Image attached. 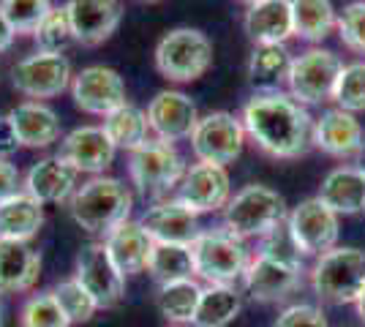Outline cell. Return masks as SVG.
I'll return each instance as SVG.
<instances>
[{
    "label": "cell",
    "instance_id": "1",
    "mask_svg": "<svg viewBox=\"0 0 365 327\" xmlns=\"http://www.w3.org/2000/svg\"><path fill=\"white\" fill-rule=\"evenodd\" d=\"M245 137L273 158H300L314 145V120L292 95L257 93L243 107Z\"/></svg>",
    "mask_w": 365,
    "mask_h": 327
},
{
    "label": "cell",
    "instance_id": "2",
    "mask_svg": "<svg viewBox=\"0 0 365 327\" xmlns=\"http://www.w3.org/2000/svg\"><path fill=\"white\" fill-rule=\"evenodd\" d=\"M134 207V194L118 177L96 175L71 197V218L88 234H109L123 221H128Z\"/></svg>",
    "mask_w": 365,
    "mask_h": 327
},
{
    "label": "cell",
    "instance_id": "3",
    "mask_svg": "<svg viewBox=\"0 0 365 327\" xmlns=\"http://www.w3.org/2000/svg\"><path fill=\"white\" fill-rule=\"evenodd\" d=\"M287 202L270 186L251 183L240 188L224 207V229L240 240L262 237L281 221H287Z\"/></svg>",
    "mask_w": 365,
    "mask_h": 327
},
{
    "label": "cell",
    "instance_id": "4",
    "mask_svg": "<svg viewBox=\"0 0 365 327\" xmlns=\"http://www.w3.org/2000/svg\"><path fill=\"white\" fill-rule=\"evenodd\" d=\"M311 286L319 300L333 306L354 303L365 286V251L354 246H335L317 256Z\"/></svg>",
    "mask_w": 365,
    "mask_h": 327
},
{
    "label": "cell",
    "instance_id": "5",
    "mask_svg": "<svg viewBox=\"0 0 365 327\" xmlns=\"http://www.w3.org/2000/svg\"><path fill=\"white\" fill-rule=\"evenodd\" d=\"M194 254V273L207 284H227L235 286L243 281L245 267L251 262L248 249L240 237L221 229H207L194 240L191 246Z\"/></svg>",
    "mask_w": 365,
    "mask_h": 327
},
{
    "label": "cell",
    "instance_id": "6",
    "mask_svg": "<svg viewBox=\"0 0 365 327\" xmlns=\"http://www.w3.org/2000/svg\"><path fill=\"white\" fill-rule=\"evenodd\" d=\"M213 66V44L197 28H175L155 47V68L172 82H194Z\"/></svg>",
    "mask_w": 365,
    "mask_h": 327
},
{
    "label": "cell",
    "instance_id": "7",
    "mask_svg": "<svg viewBox=\"0 0 365 327\" xmlns=\"http://www.w3.org/2000/svg\"><path fill=\"white\" fill-rule=\"evenodd\" d=\"M128 175H131V183L139 188V194L164 197L172 188L180 186L185 164H182V156L178 153L175 145L161 140H148L145 145H139L137 150H131Z\"/></svg>",
    "mask_w": 365,
    "mask_h": 327
},
{
    "label": "cell",
    "instance_id": "8",
    "mask_svg": "<svg viewBox=\"0 0 365 327\" xmlns=\"http://www.w3.org/2000/svg\"><path fill=\"white\" fill-rule=\"evenodd\" d=\"M341 71H344V63L335 52L311 47L292 61L289 77H287L289 95L297 104H324L333 98Z\"/></svg>",
    "mask_w": 365,
    "mask_h": 327
},
{
    "label": "cell",
    "instance_id": "9",
    "mask_svg": "<svg viewBox=\"0 0 365 327\" xmlns=\"http://www.w3.org/2000/svg\"><path fill=\"white\" fill-rule=\"evenodd\" d=\"M245 128L243 120L232 112H210L199 118L197 128L191 134V147L199 161L227 167L243 153Z\"/></svg>",
    "mask_w": 365,
    "mask_h": 327
},
{
    "label": "cell",
    "instance_id": "10",
    "mask_svg": "<svg viewBox=\"0 0 365 327\" xmlns=\"http://www.w3.org/2000/svg\"><path fill=\"white\" fill-rule=\"evenodd\" d=\"M71 63L66 55H52V52H36L19 61L11 71V82L22 95L28 98H55L66 88H71Z\"/></svg>",
    "mask_w": 365,
    "mask_h": 327
},
{
    "label": "cell",
    "instance_id": "11",
    "mask_svg": "<svg viewBox=\"0 0 365 327\" xmlns=\"http://www.w3.org/2000/svg\"><path fill=\"white\" fill-rule=\"evenodd\" d=\"M287 224L303 256H322L324 251L335 249L338 232H341L338 213H333L319 197H311L297 204L287 216Z\"/></svg>",
    "mask_w": 365,
    "mask_h": 327
},
{
    "label": "cell",
    "instance_id": "12",
    "mask_svg": "<svg viewBox=\"0 0 365 327\" xmlns=\"http://www.w3.org/2000/svg\"><path fill=\"white\" fill-rule=\"evenodd\" d=\"M74 279L91 292L98 308H115L125 295V276L109 259L104 243H85L79 249Z\"/></svg>",
    "mask_w": 365,
    "mask_h": 327
},
{
    "label": "cell",
    "instance_id": "13",
    "mask_svg": "<svg viewBox=\"0 0 365 327\" xmlns=\"http://www.w3.org/2000/svg\"><path fill=\"white\" fill-rule=\"evenodd\" d=\"M232 199V180H229L227 167L197 161L188 167L178 186V202H182L194 213H215L224 210Z\"/></svg>",
    "mask_w": 365,
    "mask_h": 327
},
{
    "label": "cell",
    "instance_id": "14",
    "mask_svg": "<svg viewBox=\"0 0 365 327\" xmlns=\"http://www.w3.org/2000/svg\"><path fill=\"white\" fill-rule=\"evenodd\" d=\"M71 98L76 109L88 115H101L107 118L109 112L128 104L125 95V82L115 68L107 66H88L71 79Z\"/></svg>",
    "mask_w": 365,
    "mask_h": 327
},
{
    "label": "cell",
    "instance_id": "15",
    "mask_svg": "<svg viewBox=\"0 0 365 327\" xmlns=\"http://www.w3.org/2000/svg\"><path fill=\"white\" fill-rule=\"evenodd\" d=\"M76 44L98 47L123 22L120 0H66L63 3Z\"/></svg>",
    "mask_w": 365,
    "mask_h": 327
},
{
    "label": "cell",
    "instance_id": "16",
    "mask_svg": "<svg viewBox=\"0 0 365 327\" xmlns=\"http://www.w3.org/2000/svg\"><path fill=\"white\" fill-rule=\"evenodd\" d=\"M148 123H150L155 140L169 142V145L191 140L199 123L197 104L180 90H161V93H155V98L148 107Z\"/></svg>",
    "mask_w": 365,
    "mask_h": 327
},
{
    "label": "cell",
    "instance_id": "17",
    "mask_svg": "<svg viewBox=\"0 0 365 327\" xmlns=\"http://www.w3.org/2000/svg\"><path fill=\"white\" fill-rule=\"evenodd\" d=\"M142 229L148 232L153 243H175V246H194L202 227H199V216L194 210H188L178 199H164L155 202L153 207L145 210V216L139 218Z\"/></svg>",
    "mask_w": 365,
    "mask_h": 327
},
{
    "label": "cell",
    "instance_id": "18",
    "mask_svg": "<svg viewBox=\"0 0 365 327\" xmlns=\"http://www.w3.org/2000/svg\"><path fill=\"white\" fill-rule=\"evenodd\" d=\"M115 153H118V147L109 142L107 131L101 125H79L61 140L58 156L68 161L76 172L96 177L115 161Z\"/></svg>",
    "mask_w": 365,
    "mask_h": 327
},
{
    "label": "cell",
    "instance_id": "19",
    "mask_svg": "<svg viewBox=\"0 0 365 327\" xmlns=\"http://www.w3.org/2000/svg\"><path fill=\"white\" fill-rule=\"evenodd\" d=\"M243 286L245 292L259 303H278V300H287L292 292H297L303 286V270L278 265L273 259L257 254L245 267Z\"/></svg>",
    "mask_w": 365,
    "mask_h": 327
},
{
    "label": "cell",
    "instance_id": "20",
    "mask_svg": "<svg viewBox=\"0 0 365 327\" xmlns=\"http://www.w3.org/2000/svg\"><path fill=\"white\" fill-rule=\"evenodd\" d=\"M314 145L335 158L357 156L360 147L365 145L363 125L351 112L327 109V112H322L319 120H314Z\"/></svg>",
    "mask_w": 365,
    "mask_h": 327
},
{
    "label": "cell",
    "instance_id": "21",
    "mask_svg": "<svg viewBox=\"0 0 365 327\" xmlns=\"http://www.w3.org/2000/svg\"><path fill=\"white\" fill-rule=\"evenodd\" d=\"M41 276V254L25 240H0V295L31 292Z\"/></svg>",
    "mask_w": 365,
    "mask_h": 327
},
{
    "label": "cell",
    "instance_id": "22",
    "mask_svg": "<svg viewBox=\"0 0 365 327\" xmlns=\"http://www.w3.org/2000/svg\"><path fill=\"white\" fill-rule=\"evenodd\" d=\"M79 172L63 161L61 156H49L36 161L25 175V191L41 204H61L74 197Z\"/></svg>",
    "mask_w": 365,
    "mask_h": 327
},
{
    "label": "cell",
    "instance_id": "23",
    "mask_svg": "<svg viewBox=\"0 0 365 327\" xmlns=\"http://www.w3.org/2000/svg\"><path fill=\"white\" fill-rule=\"evenodd\" d=\"M104 249H107L109 259L123 276H139L148 270V259H150L153 240L148 232L142 229L139 221H123L120 227H115L109 234H104Z\"/></svg>",
    "mask_w": 365,
    "mask_h": 327
},
{
    "label": "cell",
    "instance_id": "24",
    "mask_svg": "<svg viewBox=\"0 0 365 327\" xmlns=\"http://www.w3.org/2000/svg\"><path fill=\"white\" fill-rule=\"evenodd\" d=\"M243 28L254 44H287L294 36L292 0H257L248 6Z\"/></svg>",
    "mask_w": 365,
    "mask_h": 327
},
{
    "label": "cell",
    "instance_id": "25",
    "mask_svg": "<svg viewBox=\"0 0 365 327\" xmlns=\"http://www.w3.org/2000/svg\"><path fill=\"white\" fill-rule=\"evenodd\" d=\"M6 118L14 125L22 147H49L61 140V120L55 109L41 101H22Z\"/></svg>",
    "mask_w": 365,
    "mask_h": 327
},
{
    "label": "cell",
    "instance_id": "26",
    "mask_svg": "<svg viewBox=\"0 0 365 327\" xmlns=\"http://www.w3.org/2000/svg\"><path fill=\"white\" fill-rule=\"evenodd\" d=\"M319 199L338 216H354L365 210V175L357 167H335L324 175Z\"/></svg>",
    "mask_w": 365,
    "mask_h": 327
},
{
    "label": "cell",
    "instance_id": "27",
    "mask_svg": "<svg viewBox=\"0 0 365 327\" xmlns=\"http://www.w3.org/2000/svg\"><path fill=\"white\" fill-rule=\"evenodd\" d=\"M44 227V204L28 191L0 202V240H33Z\"/></svg>",
    "mask_w": 365,
    "mask_h": 327
},
{
    "label": "cell",
    "instance_id": "28",
    "mask_svg": "<svg viewBox=\"0 0 365 327\" xmlns=\"http://www.w3.org/2000/svg\"><path fill=\"white\" fill-rule=\"evenodd\" d=\"M292 58L287 44H257L248 58V79L262 93H275L289 77Z\"/></svg>",
    "mask_w": 365,
    "mask_h": 327
},
{
    "label": "cell",
    "instance_id": "29",
    "mask_svg": "<svg viewBox=\"0 0 365 327\" xmlns=\"http://www.w3.org/2000/svg\"><path fill=\"white\" fill-rule=\"evenodd\" d=\"M243 308V297L237 286L227 284H207L199 297L197 313H194V327H227L237 319Z\"/></svg>",
    "mask_w": 365,
    "mask_h": 327
},
{
    "label": "cell",
    "instance_id": "30",
    "mask_svg": "<svg viewBox=\"0 0 365 327\" xmlns=\"http://www.w3.org/2000/svg\"><path fill=\"white\" fill-rule=\"evenodd\" d=\"M199 297H202V286L194 279L169 281V284H158L155 308L172 325H191L194 313H197Z\"/></svg>",
    "mask_w": 365,
    "mask_h": 327
},
{
    "label": "cell",
    "instance_id": "31",
    "mask_svg": "<svg viewBox=\"0 0 365 327\" xmlns=\"http://www.w3.org/2000/svg\"><path fill=\"white\" fill-rule=\"evenodd\" d=\"M109 142L118 147V150H137L139 145L150 140V123H148V112H142L134 104H123L120 109L109 112L104 118V125Z\"/></svg>",
    "mask_w": 365,
    "mask_h": 327
},
{
    "label": "cell",
    "instance_id": "32",
    "mask_svg": "<svg viewBox=\"0 0 365 327\" xmlns=\"http://www.w3.org/2000/svg\"><path fill=\"white\" fill-rule=\"evenodd\" d=\"M338 14L330 0H292V25L294 36L303 41H324L333 33Z\"/></svg>",
    "mask_w": 365,
    "mask_h": 327
},
{
    "label": "cell",
    "instance_id": "33",
    "mask_svg": "<svg viewBox=\"0 0 365 327\" xmlns=\"http://www.w3.org/2000/svg\"><path fill=\"white\" fill-rule=\"evenodd\" d=\"M148 273L158 284L169 281L194 279V254L191 246H175V243H153L150 259H148Z\"/></svg>",
    "mask_w": 365,
    "mask_h": 327
},
{
    "label": "cell",
    "instance_id": "34",
    "mask_svg": "<svg viewBox=\"0 0 365 327\" xmlns=\"http://www.w3.org/2000/svg\"><path fill=\"white\" fill-rule=\"evenodd\" d=\"M33 38H36L38 52H52V55H63L71 44H76L66 9L63 6H52V11L44 16V22L36 28Z\"/></svg>",
    "mask_w": 365,
    "mask_h": 327
},
{
    "label": "cell",
    "instance_id": "35",
    "mask_svg": "<svg viewBox=\"0 0 365 327\" xmlns=\"http://www.w3.org/2000/svg\"><path fill=\"white\" fill-rule=\"evenodd\" d=\"M19 327H71L55 292H38L25 300L19 311Z\"/></svg>",
    "mask_w": 365,
    "mask_h": 327
},
{
    "label": "cell",
    "instance_id": "36",
    "mask_svg": "<svg viewBox=\"0 0 365 327\" xmlns=\"http://www.w3.org/2000/svg\"><path fill=\"white\" fill-rule=\"evenodd\" d=\"M259 254L273 259L278 265L294 267V270H303V251L297 249L294 237L289 232V224L281 221L278 227H273L267 234L259 237Z\"/></svg>",
    "mask_w": 365,
    "mask_h": 327
},
{
    "label": "cell",
    "instance_id": "37",
    "mask_svg": "<svg viewBox=\"0 0 365 327\" xmlns=\"http://www.w3.org/2000/svg\"><path fill=\"white\" fill-rule=\"evenodd\" d=\"M52 292H55V297H58V303H61V308L66 311L71 325H85L98 311V306H96V300L91 297V292L76 279L61 281Z\"/></svg>",
    "mask_w": 365,
    "mask_h": 327
},
{
    "label": "cell",
    "instance_id": "38",
    "mask_svg": "<svg viewBox=\"0 0 365 327\" xmlns=\"http://www.w3.org/2000/svg\"><path fill=\"white\" fill-rule=\"evenodd\" d=\"M333 101H338V109L344 112H365V63H349L344 66L338 85H335Z\"/></svg>",
    "mask_w": 365,
    "mask_h": 327
},
{
    "label": "cell",
    "instance_id": "39",
    "mask_svg": "<svg viewBox=\"0 0 365 327\" xmlns=\"http://www.w3.org/2000/svg\"><path fill=\"white\" fill-rule=\"evenodd\" d=\"M0 9L9 16L16 36H22V33H36L44 16L52 11V3L49 0H0Z\"/></svg>",
    "mask_w": 365,
    "mask_h": 327
},
{
    "label": "cell",
    "instance_id": "40",
    "mask_svg": "<svg viewBox=\"0 0 365 327\" xmlns=\"http://www.w3.org/2000/svg\"><path fill=\"white\" fill-rule=\"evenodd\" d=\"M338 36L344 41V47H349L351 52L365 55V0H354L349 3L341 14H338Z\"/></svg>",
    "mask_w": 365,
    "mask_h": 327
},
{
    "label": "cell",
    "instance_id": "41",
    "mask_svg": "<svg viewBox=\"0 0 365 327\" xmlns=\"http://www.w3.org/2000/svg\"><path fill=\"white\" fill-rule=\"evenodd\" d=\"M273 327H327V319L317 306L297 303V306H289L278 313Z\"/></svg>",
    "mask_w": 365,
    "mask_h": 327
},
{
    "label": "cell",
    "instance_id": "42",
    "mask_svg": "<svg viewBox=\"0 0 365 327\" xmlns=\"http://www.w3.org/2000/svg\"><path fill=\"white\" fill-rule=\"evenodd\" d=\"M19 191H25V180L16 170V164H11L9 158H0V202Z\"/></svg>",
    "mask_w": 365,
    "mask_h": 327
},
{
    "label": "cell",
    "instance_id": "43",
    "mask_svg": "<svg viewBox=\"0 0 365 327\" xmlns=\"http://www.w3.org/2000/svg\"><path fill=\"white\" fill-rule=\"evenodd\" d=\"M16 147H22V145H19V137H16L11 120L3 115V118H0V158H9L11 153H16Z\"/></svg>",
    "mask_w": 365,
    "mask_h": 327
},
{
    "label": "cell",
    "instance_id": "44",
    "mask_svg": "<svg viewBox=\"0 0 365 327\" xmlns=\"http://www.w3.org/2000/svg\"><path fill=\"white\" fill-rule=\"evenodd\" d=\"M16 38V31L11 28V22H9V16L3 14V9H0V52H6V49L14 44Z\"/></svg>",
    "mask_w": 365,
    "mask_h": 327
},
{
    "label": "cell",
    "instance_id": "45",
    "mask_svg": "<svg viewBox=\"0 0 365 327\" xmlns=\"http://www.w3.org/2000/svg\"><path fill=\"white\" fill-rule=\"evenodd\" d=\"M354 306H357V313H360V319L365 322V286H363V292L357 295V300H354Z\"/></svg>",
    "mask_w": 365,
    "mask_h": 327
},
{
    "label": "cell",
    "instance_id": "46",
    "mask_svg": "<svg viewBox=\"0 0 365 327\" xmlns=\"http://www.w3.org/2000/svg\"><path fill=\"white\" fill-rule=\"evenodd\" d=\"M354 167H357V170H360L365 175V145L360 147V153L354 156Z\"/></svg>",
    "mask_w": 365,
    "mask_h": 327
},
{
    "label": "cell",
    "instance_id": "47",
    "mask_svg": "<svg viewBox=\"0 0 365 327\" xmlns=\"http://www.w3.org/2000/svg\"><path fill=\"white\" fill-rule=\"evenodd\" d=\"M3 313H6V306H3V295H0V327H3V322H6V316H3Z\"/></svg>",
    "mask_w": 365,
    "mask_h": 327
},
{
    "label": "cell",
    "instance_id": "48",
    "mask_svg": "<svg viewBox=\"0 0 365 327\" xmlns=\"http://www.w3.org/2000/svg\"><path fill=\"white\" fill-rule=\"evenodd\" d=\"M240 3H245V6H251V3H257V0H240Z\"/></svg>",
    "mask_w": 365,
    "mask_h": 327
},
{
    "label": "cell",
    "instance_id": "49",
    "mask_svg": "<svg viewBox=\"0 0 365 327\" xmlns=\"http://www.w3.org/2000/svg\"><path fill=\"white\" fill-rule=\"evenodd\" d=\"M139 3H158V0H139Z\"/></svg>",
    "mask_w": 365,
    "mask_h": 327
},
{
    "label": "cell",
    "instance_id": "50",
    "mask_svg": "<svg viewBox=\"0 0 365 327\" xmlns=\"http://www.w3.org/2000/svg\"><path fill=\"white\" fill-rule=\"evenodd\" d=\"M363 213H365V210H363Z\"/></svg>",
    "mask_w": 365,
    "mask_h": 327
}]
</instances>
